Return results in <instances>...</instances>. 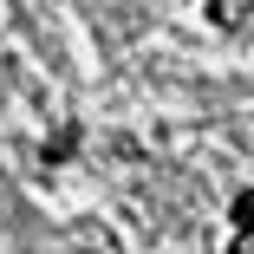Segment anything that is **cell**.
<instances>
[{"label": "cell", "mask_w": 254, "mask_h": 254, "mask_svg": "<svg viewBox=\"0 0 254 254\" xmlns=\"http://www.w3.org/2000/svg\"><path fill=\"white\" fill-rule=\"evenodd\" d=\"M209 20L215 26H241V0H209Z\"/></svg>", "instance_id": "cell-1"}, {"label": "cell", "mask_w": 254, "mask_h": 254, "mask_svg": "<svg viewBox=\"0 0 254 254\" xmlns=\"http://www.w3.org/2000/svg\"><path fill=\"white\" fill-rule=\"evenodd\" d=\"M228 254H254V241H248V228H235V241H228Z\"/></svg>", "instance_id": "cell-2"}]
</instances>
